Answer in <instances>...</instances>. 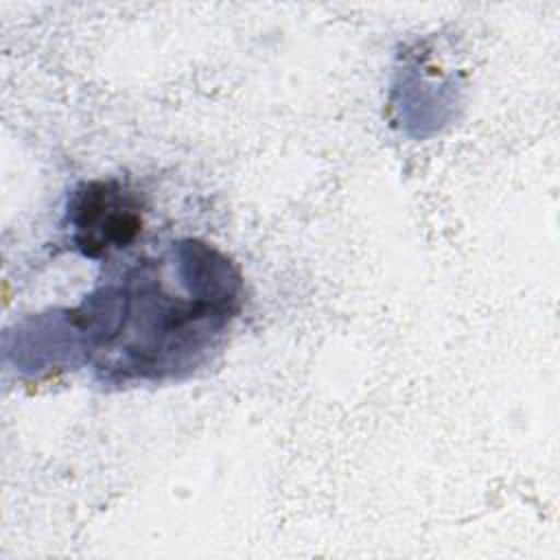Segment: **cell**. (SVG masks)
I'll return each instance as SVG.
<instances>
[{
	"label": "cell",
	"instance_id": "obj_1",
	"mask_svg": "<svg viewBox=\"0 0 560 560\" xmlns=\"http://www.w3.org/2000/svg\"><path fill=\"white\" fill-rule=\"evenodd\" d=\"M160 273L158 260H142L122 284L98 289L66 315L90 341L88 350L103 357L96 363L103 376L158 381L190 370L238 308L241 278L182 298L164 289Z\"/></svg>",
	"mask_w": 560,
	"mask_h": 560
},
{
	"label": "cell",
	"instance_id": "obj_2",
	"mask_svg": "<svg viewBox=\"0 0 560 560\" xmlns=\"http://www.w3.org/2000/svg\"><path fill=\"white\" fill-rule=\"evenodd\" d=\"M70 241L85 258H107L129 247L142 232V206L120 179H90L68 197Z\"/></svg>",
	"mask_w": 560,
	"mask_h": 560
}]
</instances>
